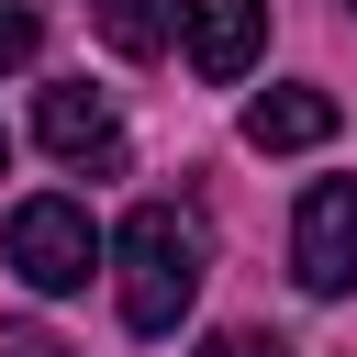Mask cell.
Segmentation results:
<instances>
[{
  "label": "cell",
  "mask_w": 357,
  "mask_h": 357,
  "mask_svg": "<svg viewBox=\"0 0 357 357\" xmlns=\"http://www.w3.org/2000/svg\"><path fill=\"white\" fill-rule=\"evenodd\" d=\"M201 279H212V234H201V212H178V201L123 212V234H112V301H123L134 335H178L190 301H201Z\"/></svg>",
  "instance_id": "obj_1"
},
{
  "label": "cell",
  "mask_w": 357,
  "mask_h": 357,
  "mask_svg": "<svg viewBox=\"0 0 357 357\" xmlns=\"http://www.w3.org/2000/svg\"><path fill=\"white\" fill-rule=\"evenodd\" d=\"M112 257V234L89 223V201H67V190H33L22 212H11V279L33 290V301H67V290H89V268Z\"/></svg>",
  "instance_id": "obj_2"
},
{
  "label": "cell",
  "mask_w": 357,
  "mask_h": 357,
  "mask_svg": "<svg viewBox=\"0 0 357 357\" xmlns=\"http://www.w3.org/2000/svg\"><path fill=\"white\" fill-rule=\"evenodd\" d=\"M290 279L312 301L357 290V178H312L301 190V212H290Z\"/></svg>",
  "instance_id": "obj_3"
},
{
  "label": "cell",
  "mask_w": 357,
  "mask_h": 357,
  "mask_svg": "<svg viewBox=\"0 0 357 357\" xmlns=\"http://www.w3.org/2000/svg\"><path fill=\"white\" fill-rule=\"evenodd\" d=\"M178 56H190L212 89H234V78L268 56V0H178Z\"/></svg>",
  "instance_id": "obj_4"
},
{
  "label": "cell",
  "mask_w": 357,
  "mask_h": 357,
  "mask_svg": "<svg viewBox=\"0 0 357 357\" xmlns=\"http://www.w3.org/2000/svg\"><path fill=\"white\" fill-rule=\"evenodd\" d=\"M33 134H45V156L56 167H123V123H112V100L89 89V78H56L45 100H33Z\"/></svg>",
  "instance_id": "obj_5"
},
{
  "label": "cell",
  "mask_w": 357,
  "mask_h": 357,
  "mask_svg": "<svg viewBox=\"0 0 357 357\" xmlns=\"http://www.w3.org/2000/svg\"><path fill=\"white\" fill-rule=\"evenodd\" d=\"M324 134H335V89H301V78H290V89H257V100H245V145H257V156H301V145H324Z\"/></svg>",
  "instance_id": "obj_6"
},
{
  "label": "cell",
  "mask_w": 357,
  "mask_h": 357,
  "mask_svg": "<svg viewBox=\"0 0 357 357\" xmlns=\"http://www.w3.org/2000/svg\"><path fill=\"white\" fill-rule=\"evenodd\" d=\"M89 22H100L112 56H156V45L178 33V0H89Z\"/></svg>",
  "instance_id": "obj_7"
},
{
  "label": "cell",
  "mask_w": 357,
  "mask_h": 357,
  "mask_svg": "<svg viewBox=\"0 0 357 357\" xmlns=\"http://www.w3.org/2000/svg\"><path fill=\"white\" fill-rule=\"evenodd\" d=\"M33 45H45V11L33 0H0V67H33Z\"/></svg>",
  "instance_id": "obj_8"
},
{
  "label": "cell",
  "mask_w": 357,
  "mask_h": 357,
  "mask_svg": "<svg viewBox=\"0 0 357 357\" xmlns=\"http://www.w3.org/2000/svg\"><path fill=\"white\" fill-rule=\"evenodd\" d=\"M201 357H290V346L257 335V324H223V335H201Z\"/></svg>",
  "instance_id": "obj_9"
},
{
  "label": "cell",
  "mask_w": 357,
  "mask_h": 357,
  "mask_svg": "<svg viewBox=\"0 0 357 357\" xmlns=\"http://www.w3.org/2000/svg\"><path fill=\"white\" fill-rule=\"evenodd\" d=\"M0 357H78V346H56L45 324H0Z\"/></svg>",
  "instance_id": "obj_10"
},
{
  "label": "cell",
  "mask_w": 357,
  "mask_h": 357,
  "mask_svg": "<svg viewBox=\"0 0 357 357\" xmlns=\"http://www.w3.org/2000/svg\"><path fill=\"white\" fill-rule=\"evenodd\" d=\"M0 167H11V134H0Z\"/></svg>",
  "instance_id": "obj_11"
}]
</instances>
